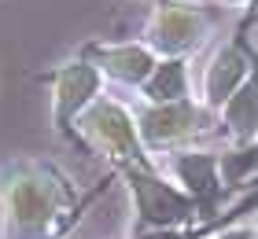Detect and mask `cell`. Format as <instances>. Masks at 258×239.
<instances>
[{
  "label": "cell",
  "instance_id": "cell-2",
  "mask_svg": "<svg viewBox=\"0 0 258 239\" xmlns=\"http://www.w3.org/2000/svg\"><path fill=\"white\" fill-rule=\"evenodd\" d=\"M210 26H214V15L207 8L188 4V0H162L148 22V48H155L170 59L184 55L196 44H203Z\"/></svg>",
  "mask_w": 258,
  "mask_h": 239
},
{
  "label": "cell",
  "instance_id": "cell-7",
  "mask_svg": "<svg viewBox=\"0 0 258 239\" xmlns=\"http://www.w3.org/2000/svg\"><path fill=\"white\" fill-rule=\"evenodd\" d=\"M129 181H133V188H137L140 213H144L148 221H155V224H170V221H181V217H188V213H192V202H188V199L177 195V191H170L166 184L151 181L148 173L129 170Z\"/></svg>",
  "mask_w": 258,
  "mask_h": 239
},
{
  "label": "cell",
  "instance_id": "cell-1",
  "mask_svg": "<svg viewBox=\"0 0 258 239\" xmlns=\"http://www.w3.org/2000/svg\"><path fill=\"white\" fill-rule=\"evenodd\" d=\"M4 195V239H41L63 202V188L48 166L11 162L0 173Z\"/></svg>",
  "mask_w": 258,
  "mask_h": 239
},
{
  "label": "cell",
  "instance_id": "cell-11",
  "mask_svg": "<svg viewBox=\"0 0 258 239\" xmlns=\"http://www.w3.org/2000/svg\"><path fill=\"white\" fill-rule=\"evenodd\" d=\"M177 173L188 181L196 191H203V195H214V162L203 158V154H188V158H177Z\"/></svg>",
  "mask_w": 258,
  "mask_h": 239
},
{
  "label": "cell",
  "instance_id": "cell-5",
  "mask_svg": "<svg viewBox=\"0 0 258 239\" xmlns=\"http://www.w3.org/2000/svg\"><path fill=\"white\" fill-rule=\"evenodd\" d=\"M81 55L96 63L100 74H111L114 81H125V85H144L151 70L159 66L148 44H89Z\"/></svg>",
  "mask_w": 258,
  "mask_h": 239
},
{
  "label": "cell",
  "instance_id": "cell-8",
  "mask_svg": "<svg viewBox=\"0 0 258 239\" xmlns=\"http://www.w3.org/2000/svg\"><path fill=\"white\" fill-rule=\"evenodd\" d=\"M247 74H251V66H247V59H243V52L236 44H225L207 66V81H203L207 100L210 103H225L229 96L247 81Z\"/></svg>",
  "mask_w": 258,
  "mask_h": 239
},
{
  "label": "cell",
  "instance_id": "cell-14",
  "mask_svg": "<svg viewBox=\"0 0 258 239\" xmlns=\"http://www.w3.org/2000/svg\"><path fill=\"white\" fill-rule=\"evenodd\" d=\"M221 4H240V0H221Z\"/></svg>",
  "mask_w": 258,
  "mask_h": 239
},
{
  "label": "cell",
  "instance_id": "cell-10",
  "mask_svg": "<svg viewBox=\"0 0 258 239\" xmlns=\"http://www.w3.org/2000/svg\"><path fill=\"white\" fill-rule=\"evenodd\" d=\"M144 92L155 103L184 100V96H188V70H184V59L173 55V59H166V63H159L155 70H151V77L144 81Z\"/></svg>",
  "mask_w": 258,
  "mask_h": 239
},
{
  "label": "cell",
  "instance_id": "cell-9",
  "mask_svg": "<svg viewBox=\"0 0 258 239\" xmlns=\"http://www.w3.org/2000/svg\"><path fill=\"white\" fill-rule=\"evenodd\" d=\"M225 122L240 140H251L258 133V70H251L247 81L225 100Z\"/></svg>",
  "mask_w": 258,
  "mask_h": 239
},
{
  "label": "cell",
  "instance_id": "cell-3",
  "mask_svg": "<svg viewBox=\"0 0 258 239\" xmlns=\"http://www.w3.org/2000/svg\"><path fill=\"white\" fill-rule=\"evenodd\" d=\"M52 81V107H55V129L63 136H74V118H81V111L96 100L100 92V66L89 63L85 55L70 59V63H59L55 70L44 74Z\"/></svg>",
  "mask_w": 258,
  "mask_h": 239
},
{
  "label": "cell",
  "instance_id": "cell-12",
  "mask_svg": "<svg viewBox=\"0 0 258 239\" xmlns=\"http://www.w3.org/2000/svg\"><path fill=\"white\" fill-rule=\"evenodd\" d=\"M254 22H258V0H251V8H247V19H243V30H247V26H254ZM240 30V33H243Z\"/></svg>",
  "mask_w": 258,
  "mask_h": 239
},
{
  "label": "cell",
  "instance_id": "cell-6",
  "mask_svg": "<svg viewBox=\"0 0 258 239\" xmlns=\"http://www.w3.org/2000/svg\"><path fill=\"white\" fill-rule=\"evenodd\" d=\"M203 125H207V114L199 111L196 103L173 100V103H159L155 111H148L140 133H144L151 143H177V140L196 136Z\"/></svg>",
  "mask_w": 258,
  "mask_h": 239
},
{
  "label": "cell",
  "instance_id": "cell-13",
  "mask_svg": "<svg viewBox=\"0 0 258 239\" xmlns=\"http://www.w3.org/2000/svg\"><path fill=\"white\" fill-rule=\"evenodd\" d=\"M144 239H184V235H144Z\"/></svg>",
  "mask_w": 258,
  "mask_h": 239
},
{
  "label": "cell",
  "instance_id": "cell-4",
  "mask_svg": "<svg viewBox=\"0 0 258 239\" xmlns=\"http://www.w3.org/2000/svg\"><path fill=\"white\" fill-rule=\"evenodd\" d=\"M81 129L92 143H100L114 158H140V140H137V125L118 103L111 100H92L81 111Z\"/></svg>",
  "mask_w": 258,
  "mask_h": 239
}]
</instances>
